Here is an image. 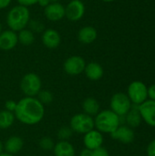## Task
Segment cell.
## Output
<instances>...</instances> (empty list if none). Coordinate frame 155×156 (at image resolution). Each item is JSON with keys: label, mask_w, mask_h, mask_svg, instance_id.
<instances>
[{"label": "cell", "mask_w": 155, "mask_h": 156, "mask_svg": "<svg viewBox=\"0 0 155 156\" xmlns=\"http://www.w3.org/2000/svg\"><path fill=\"white\" fill-rule=\"evenodd\" d=\"M3 150H4V145H3V144L1 143V141H0V154L3 153Z\"/></svg>", "instance_id": "cell-36"}, {"label": "cell", "mask_w": 155, "mask_h": 156, "mask_svg": "<svg viewBox=\"0 0 155 156\" xmlns=\"http://www.w3.org/2000/svg\"><path fill=\"white\" fill-rule=\"evenodd\" d=\"M85 15V5L81 0H70L65 6V16L71 22L80 20Z\"/></svg>", "instance_id": "cell-9"}, {"label": "cell", "mask_w": 155, "mask_h": 156, "mask_svg": "<svg viewBox=\"0 0 155 156\" xmlns=\"http://www.w3.org/2000/svg\"><path fill=\"white\" fill-rule=\"evenodd\" d=\"M14 112H8L6 110L0 111V129L5 130L10 128L15 122Z\"/></svg>", "instance_id": "cell-22"}, {"label": "cell", "mask_w": 155, "mask_h": 156, "mask_svg": "<svg viewBox=\"0 0 155 156\" xmlns=\"http://www.w3.org/2000/svg\"><path fill=\"white\" fill-rule=\"evenodd\" d=\"M17 39H18V42L22 44L23 46H30L35 41V35L31 30L24 28L18 32Z\"/></svg>", "instance_id": "cell-23"}, {"label": "cell", "mask_w": 155, "mask_h": 156, "mask_svg": "<svg viewBox=\"0 0 155 156\" xmlns=\"http://www.w3.org/2000/svg\"><path fill=\"white\" fill-rule=\"evenodd\" d=\"M142 122H143V119L139 112V106L132 104V109L124 116V122H126V125L128 127L132 129H135L141 125Z\"/></svg>", "instance_id": "cell-17"}, {"label": "cell", "mask_w": 155, "mask_h": 156, "mask_svg": "<svg viewBox=\"0 0 155 156\" xmlns=\"http://www.w3.org/2000/svg\"><path fill=\"white\" fill-rule=\"evenodd\" d=\"M110 106H111V110L114 113L122 117V116H125L128 113V112L132 109V103L130 101L127 94L123 92H118L111 97L110 101Z\"/></svg>", "instance_id": "cell-7"}, {"label": "cell", "mask_w": 155, "mask_h": 156, "mask_svg": "<svg viewBox=\"0 0 155 156\" xmlns=\"http://www.w3.org/2000/svg\"><path fill=\"white\" fill-rule=\"evenodd\" d=\"M84 73L89 80L96 81V80H99L102 78L104 70H103V68L100 64L92 61V62L86 64Z\"/></svg>", "instance_id": "cell-18"}, {"label": "cell", "mask_w": 155, "mask_h": 156, "mask_svg": "<svg viewBox=\"0 0 155 156\" xmlns=\"http://www.w3.org/2000/svg\"><path fill=\"white\" fill-rule=\"evenodd\" d=\"M55 156H75L74 146L68 141L58 142L53 148Z\"/></svg>", "instance_id": "cell-20"}, {"label": "cell", "mask_w": 155, "mask_h": 156, "mask_svg": "<svg viewBox=\"0 0 155 156\" xmlns=\"http://www.w3.org/2000/svg\"><path fill=\"white\" fill-rule=\"evenodd\" d=\"M86 66L85 59L80 56H71L68 58L64 64V71L70 76H77L84 72Z\"/></svg>", "instance_id": "cell-8"}, {"label": "cell", "mask_w": 155, "mask_h": 156, "mask_svg": "<svg viewBox=\"0 0 155 156\" xmlns=\"http://www.w3.org/2000/svg\"><path fill=\"white\" fill-rule=\"evenodd\" d=\"M0 156H14L13 154H7V153H2Z\"/></svg>", "instance_id": "cell-37"}, {"label": "cell", "mask_w": 155, "mask_h": 156, "mask_svg": "<svg viewBox=\"0 0 155 156\" xmlns=\"http://www.w3.org/2000/svg\"><path fill=\"white\" fill-rule=\"evenodd\" d=\"M139 112L143 121L149 126L155 127V101L147 100L139 105Z\"/></svg>", "instance_id": "cell-10"}, {"label": "cell", "mask_w": 155, "mask_h": 156, "mask_svg": "<svg viewBox=\"0 0 155 156\" xmlns=\"http://www.w3.org/2000/svg\"><path fill=\"white\" fill-rule=\"evenodd\" d=\"M16 1L18 2V5L26 6V7L34 5L36 4H37V2H38V0H16Z\"/></svg>", "instance_id": "cell-31"}, {"label": "cell", "mask_w": 155, "mask_h": 156, "mask_svg": "<svg viewBox=\"0 0 155 156\" xmlns=\"http://www.w3.org/2000/svg\"><path fill=\"white\" fill-rule=\"evenodd\" d=\"M23 145H24V142L21 137L11 136L5 141L4 144V149L5 150V153L14 155L21 151V149L23 148Z\"/></svg>", "instance_id": "cell-19"}, {"label": "cell", "mask_w": 155, "mask_h": 156, "mask_svg": "<svg viewBox=\"0 0 155 156\" xmlns=\"http://www.w3.org/2000/svg\"><path fill=\"white\" fill-rule=\"evenodd\" d=\"M37 99L43 105H45V104H49V103H51L52 101H53V95H52V93H51L49 90H41L38 92V94H37Z\"/></svg>", "instance_id": "cell-24"}, {"label": "cell", "mask_w": 155, "mask_h": 156, "mask_svg": "<svg viewBox=\"0 0 155 156\" xmlns=\"http://www.w3.org/2000/svg\"><path fill=\"white\" fill-rule=\"evenodd\" d=\"M41 40L45 47L53 49V48H57L60 45L61 37L57 30L53 28H48L43 31L41 36Z\"/></svg>", "instance_id": "cell-14"}, {"label": "cell", "mask_w": 155, "mask_h": 156, "mask_svg": "<svg viewBox=\"0 0 155 156\" xmlns=\"http://www.w3.org/2000/svg\"><path fill=\"white\" fill-rule=\"evenodd\" d=\"M37 4H38L40 6H42V7H44V8H45L47 5H48L50 4V2H49L48 0H38Z\"/></svg>", "instance_id": "cell-35"}, {"label": "cell", "mask_w": 155, "mask_h": 156, "mask_svg": "<svg viewBox=\"0 0 155 156\" xmlns=\"http://www.w3.org/2000/svg\"><path fill=\"white\" fill-rule=\"evenodd\" d=\"M15 117L22 123L35 125L40 122L45 115L44 105L35 97H25L16 102Z\"/></svg>", "instance_id": "cell-1"}, {"label": "cell", "mask_w": 155, "mask_h": 156, "mask_svg": "<svg viewBox=\"0 0 155 156\" xmlns=\"http://www.w3.org/2000/svg\"><path fill=\"white\" fill-rule=\"evenodd\" d=\"M79 156H92V151L91 150H89L87 148L83 149L80 154H79Z\"/></svg>", "instance_id": "cell-34"}, {"label": "cell", "mask_w": 155, "mask_h": 156, "mask_svg": "<svg viewBox=\"0 0 155 156\" xmlns=\"http://www.w3.org/2000/svg\"><path fill=\"white\" fill-rule=\"evenodd\" d=\"M73 131L70 127L62 126L58 132V137L60 141H68L72 136Z\"/></svg>", "instance_id": "cell-25"}, {"label": "cell", "mask_w": 155, "mask_h": 156, "mask_svg": "<svg viewBox=\"0 0 155 156\" xmlns=\"http://www.w3.org/2000/svg\"><path fill=\"white\" fill-rule=\"evenodd\" d=\"M69 127L75 133L85 134L95 128L94 119L84 112L77 113L71 118Z\"/></svg>", "instance_id": "cell-5"}, {"label": "cell", "mask_w": 155, "mask_h": 156, "mask_svg": "<svg viewBox=\"0 0 155 156\" xmlns=\"http://www.w3.org/2000/svg\"><path fill=\"white\" fill-rule=\"evenodd\" d=\"M18 43L16 32L8 29L2 31L0 34V49L8 51L13 49Z\"/></svg>", "instance_id": "cell-15"}, {"label": "cell", "mask_w": 155, "mask_h": 156, "mask_svg": "<svg viewBox=\"0 0 155 156\" xmlns=\"http://www.w3.org/2000/svg\"><path fill=\"white\" fill-rule=\"evenodd\" d=\"M98 37L97 30L92 26H85L81 27L78 32V39L84 45L93 43Z\"/></svg>", "instance_id": "cell-16"}, {"label": "cell", "mask_w": 155, "mask_h": 156, "mask_svg": "<svg viewBox=\"0 0 155 156\" xmlns=\"http://www.w3.org/2000/svg\"><path fill=\"white\" fill-rule=\"evenodd\" d=\"M30 21V12L28 7L17 5L13 6L6 15V24L9 29L19 32L26 28Z\"/></svg>", "instance_id": "cell-2"}, {"label": "cell", "mask_w": 155, "mask_h": 156, "mask_svg": "<svg viewBox=\"0 0 155 156\" xmlns=\"http://www.w3.org/2000/svg\"><path fill=\"white\" fill-rule=\"evenodd\" d=\"M111 137L123 144H130L134 141L135 133L133 129L128 127L127 125L121 124L113 133H111Z\"/></svg>", "instance_id": "cell-11"}, {"label": "cell", "mask_w": 155, "mask_h": 156, "mask_svg": "<svg viewBox=\"0 0 155 156\" xmlns=\"http://www.w3.org/2000/svg\"><path fill=\"white\" fill-rule=\"evenodd\" d=\"M11 2H12V0H0V10L8 7L9 5L11 4Z\"/></svg>", "instance_id": "cell-33"}, {"label": "cell", "mask_w": 155, "mask_h": 156, "mask_svg": "<svg viewBox=\"0 0 155 156\" xmlns=\"http://www.w3.org/2000/svg\"><path fill=\"white\" fill-rule=\"evenodd\" d=\"M94 123L96 130L101 133L111 134L121 125V120L120 116L114 113L111 110H104L100 111L96 115Z\"/></svg>", "instance_id": "cell-3"}, {"label": "cell", "mask_w": 155, "mask_h": 156, "mask_svg": "<svg viewBox=\"0 0 155 156\" xmlns=\"http://www.w3.org/2000/svg\"><path fill=\"white\" fill-rule=\"evenodd\" d=\"M148 87L141 80L132 81L127 90V96L133 105H141L148 100Z\"/></svg>", "instance_id": "cell-6"}, {"label": "cell", "mask_w": 155, "mask_h": 156, "mask_svg": "<svg viewBox=\"0 0 155 156\" xmlns=\"http://www.w3.org/2000/svg\"><path fill=\"white\" fill-rule=\"evenodd\" d=\"M92 156H110L109 152L104 147H99L92 151Z\"/></svg>", "instance_id": "cell-28"}, {"label": "cell", "mask_w": 155, "mask_h": 156, "mask_svg": "<svg viewBox=\"0 0 155 156\" xmlns=\"http://www.w3.org/2000/svg\"><path fill=\"white\" fill-rule=\"evenodd\" d=\"M147 91H148V100L155 101V84H153L150 87H148Z\"/></svg>", "instance_id": "cell-32"}, {"label": "cell", "mask_w": 155, "mask_h": 156, "mask_svg": "<svg viewBox=\"0 0 155 156\" xmlns=\"http://www.w3.org/2000/svg\"><path fill=\"white\" fill-rule=\"evenodd\" d=\"M146 154L147 156H155V139L148 144L146 148Z\"/></svg>", "instance_id": "cell-30"}, {"label": "cell", "mask_w": 155, "mask_h": 156, "mask_svg": "<svg viewBox=\"0 0 155 156\" xmlns=\"http://www.w3.org/2000/svg\"><path fill=\"white\" fill-rule=\"evenodd\" d=\"M46 18L52 22H58L65 17V6L59 2L50 3L44 8Z\"/></svg>", "instance_id": "cell-12"}, {"label": "cell", "mask_w": 155, "mask_h": 156, "mask_svg": "<svg viewBox=\"0 0 155 156\" xmlns=\"http://www.w3.org/2000/svg\"><path fill=\"white\" fill-rule=\"evenodd\" d=\"M5 110H6V111L11 112H15V110H16V102L15 101L9 100V101H5Z\"/></svg>", "instance_id": "cell-29"}, {"label": "cell", "mask_w": 155, "mask_h": 156, "mask_svg": "<svg viewBox=\"0 0 155 156\" xmlns=\"http://www.w3.org/2000/svg\"><path fill=\"white\" fill-rule=\"evenodd\" d=\"M50 3H57V2H59V0H48Z\"/></svg>", "instance_id": "cell-39"}, {"label": "cell", "mask_w": 155, "mask_h": 156, "mask_svg": "<svg viewBox=\"0 0 155 156\" xmlns=\"http://www.w3.org/2000/svg\"><path fill=\"white\" fill-rule=\"evenodd\" d=\"M1 32H2V25L0 23V34H1Z\"/></svg>", "instance_id": "cell-40"}, {"label": "cell", "mask_w": 155, "mask_h": 156, "mask_svg": "<svg viewBox=\"0 0 155 156\" xmlns=\"http://www.w3.org/2000/svg\"><path fill=\"white\" fill-rule=\"evenodd\" d=\"M82 109L84 113L90 115V116H96L99 112H100V103L99 101L92 97H89L86 98L82 103Z\"/></svg>", "instance_id": "cell-21"}, {"label": "cell", "mask_w": 155, "mask_h": 156, "mask_svg": "<svg viewBox=\"0 0 155 156\" xmlns=\"http://www.w3.org/2000/svg\"><path fill=\"white\" fill-rule=\"evenodd\" d=\"M27 26L29 27V30H31L33 33L34 32H42L45 30V26L40 20H37V19L31 20L30 19Z\"/></svg>", "instance_id": "cell-26"}, {"label": "cell", "mask_w": 155, "mask_h": 156, "mask_svg": "<svg viewBox=\"0 0 155 156\" xmlns=\"http://www.w3.org/2000/svg\"><path fill=\"white\" fill-rule=\"evenodd\" d=\"M101 1L106 2V3H111V2H113V1H115V0H101Z\"/></svg>", "instance_id": "cell-38"}, {"label": "cell", "mask_w": 155, "mask_h": 156, "mask_svg": "<svg viewBox=\"0 0 155 156\" xmlns=\"http://www.w3.org/2000/svg\"><path fill=\"white\" fill-rule=\"evenodd\" d=\"M83 143H84L85 148L93 151V150L102 146L103 135L98 130L93 129V130H91L89 133L84 134Z\"/></svg>", "instance_id": "cell-13"}, {"label": "cell", "mask_w": 155, "mask_h": 156, "mask_svg": "<svg viewBox=\"0 0 155 156\" xmlns=\"http://www.w3.org/2000/svg\"><path fill=\"white\" fill-rule=\"evenodd\" d=\"M54 142L49 137H43L39 141V146L44 151H51L54 148Z\"/></svg>", "instance_id": "cell-27"}, {"label": "cell", "mask_w": 155, "mask_h": 156, "mask_svg": "<svg viewBox=\"0 0 155 156\" xmlns=\"http://www.w3.org/2000/svg\"><path fill=\"white\" fill-rule=\"evenodd\" d=\"M41 80L36 73L26 74L20 82V89L26 97H36L41 90Z\"/></svg>", "instance_id": "cell-4"}]
</instances>
